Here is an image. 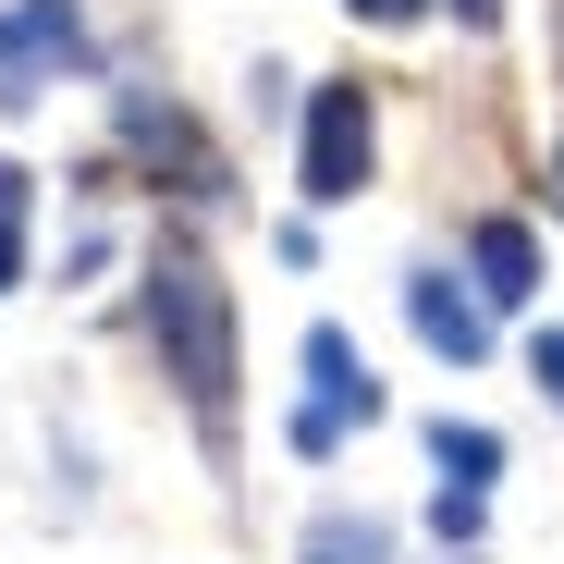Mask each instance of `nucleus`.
I'll list each match as a JSON object with an SVG mask.
<instances>
[{
    "mask_svg": "<svg viewBox=\"0 0 564 564\" xmlns=\"http://www.w3.org/2000/svg\"><path fill=\"white\" fill-rule=\"evenodd\" d=\"M552 221H564V148H552Z\"/></svg>",
    "mask_w": 564,
    "mask_h": 564,
    "instance_id": "nucleus-14",
    "label": "nucleus"
},
{
    "mask_svg": "<svg viewBox=\"0 0 564 564\" xmlns=\"http://www.w3.org/2000/svg\"><path fill=\"white\" fill-rule=\"evenodd\" d=\"M430 466H442V491H479L491 466H503V442H491V430H466V417H442V430H430Z\"/></svg>",
    "mask_w": 564,
    "mask_h": 564,
    "instance_id": "nucleus-7",
    "label": "nucleus"
},
{
    "mask_svg": "<svg viewBox=\"0 0 564 564\" xmlns=\"http://www.w3.org/2000/svg\"><path fill=\"white\" fill-rule=\"evenodd\" d=\"M344 13H368V25H417L430 0H344Z\"/></svg>",
    "mask_w": 564,
    "mask_h": 564,
    "instance_id": "nucleus-10",
    "label": "nucleus"
},
{
    "mask_svg": "<svg viewBox=\"0 0 564 564\" xmlns=\"http://www.w3.org/2000/svg\"><path fill=\"white\" fill-rule=\"evenodd\" d=\"M307 564H381V528H344V516H332V528L307 540Z\"/></svg>",
    "mask_w": 564,
    "mask_h": 564,
    "instance_id": "nucleus-8",
    "label": "nucleus"
},
{
    "mask_svg": "<svg viewBox=\"0 0 564 564\" xmlns=\"http://www.w3.org/2000/svg\"><path fill=\"white\" fill-rule=\"evenodd\" d=\"M528 368H540V393L564 405V332H540V356H528Z\"/></svg>",
    "mask_w": 564,
    "mask_h": 564,
    "instance_id": "nucleus-9",
    "label": "nucleus"
},
{
    "mask_svg": "<svg viewBox=\"0 0 564 564\" xmlns=\"http://www.w3.org/2000/svg\"><path fill=\"white\" fill-rule=\"evenodd\" d=\"M454 25H503V0H454Z\"/></svg>",
    "mask_w": 564,
    "mask_h": 564,
    "instance_id": "nucleus-13",
    "label": "nucleus"
},
{
    "mask_svg": "<svg viewBox=\"0 0 564 564\" xmlns=\"http://www.w3.org/2000/svg\"><path fill=\"white\" fill-rule=\"evenodd\" d=\"M368 417H381V381H368L356 332H344V319H307V405H295V454L319 466V454H344V430H368Z\"/></svg>",
    "mask_w": 564,
    "mask_h": 564,
    "instance_id": "nucleus-2",
    "label": "nucleus"
},
{
    "mask_svg": "<svg viewBox=\"0 0 564 564\" xmlns=\"http://www.w3.org/2000/svg\"><path fill=\"white\" fill-rule=\"evenodd\" d=\"M405 319H417V344L454 356V368H479V356H491V307H479V295H454V270H405Z\"/></svg>",
    "mask_w": 564,
    "mask_h": 564,
    "instance_id": "nucleus-5",
    "label": "nucleus"
},
{
    "mask_svg": "<svg viewBox=\"0 0 564 564\" xmlns=\"http://www.w3.org/2000/svg\"><path fill=\"white\" fill-rule=\"evenodd\" d=\"M148 332H160V381L197 405V430L221 442L234 430V295L197 246H160L148 270Z\"/></svg>",
    "mask_w": 564,
    "mask_h": 564,
    "instance_id": "nucleus-1",
    "label": "nucleus"
},
{
    "mask_svg": "<svg viewBox=\"0 0 564 564\" xmlns=\"http://www.w3.org/2000/svg\"><path fill=\"white\" fill-rule=\"evenodd\" d=\"M295 184H307V209H344L356 184H368V86H319V99H307V160H295Z\"/></svg>",
    "mask_w": 564,
    "mask_h": 564,
    "instance_id": "nucleus-3",
    "label": "nucleus"
},
{
    "mask_svg": "<svg viewBox=\"0 0 564 564\" xmlns=\"http://www.w3.org/2000/svg\"><path fill=\"white\" fill-rule=\"evenodd\" d=\"M25 282V221H0V295Z\"/></svg>",
    "mask_w": 564,
    "mask_h": 564,
    "instance_id": "nucleus-11",
    "label": "nucleus"
},
{
    "mask_svg": "<svg viewBox=\"0 0 564 564\" xmlns=\"http://www.w3.org/2000/svg\"><path fill=\"white\" fill-rule=\"evenodd\" d=\"M74 62H86V13L74 0H0V99H37Z\"/></svg>",
    "mask_w": 564,
    "mask_h": 564,
    "instance_id": "nucleus-4",
    "label": "nucleus"
},
{
    "mask_svg": "<svg viewBox=\"0 0 564 564\" xmlns=\"http://www.w3.org/2000/svg\"><path fill=\"white\" fill-rule=\"evenodd\" d=\"M540 295V246L528 221H479V307H528Z\"/></svg>",
    "mask_w": 564,
    "mask_h": 564,
    "instance_id": "nucleus-6",
    "label": "nucleus"
},
{
    "mask_svg": "<svg viewBox=\"0 0 564 564\" xmlns=\"http://www.w3.org/2000/svg\"><path fill=\"white\" fill-rule=\"evenodd\" d=\"M0 221H25V172L13 160H0Z\"/></svg>",
    "mask_w": 564,
    "mask_h": 564,
    "instance_id": "nucleus-12",
    "label": "nucleus"
}]
</instances>
